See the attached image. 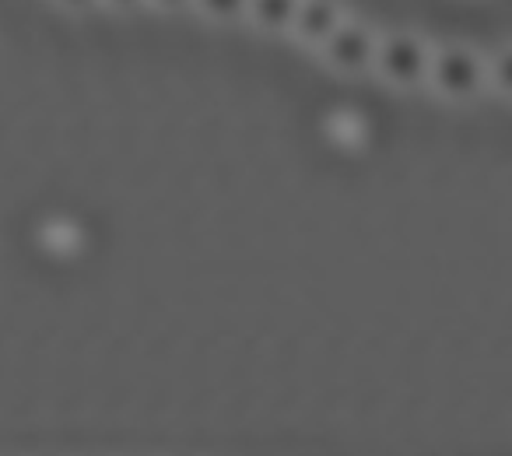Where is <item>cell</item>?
Wrapping results in <instances>:
<instances>
[{
    "label": "cell",
    "mask_w": 512,
    "mask_h": 456,
    "mask_svg": "<svg viewBox=\"0 0 512 456\" xmlns=\"http://www.w3.org/2000/svg\"><path fill=\"white\" fill-rule=\"evenodd\" d=\"M299 4L302 0H249L246 22H249V29L260 32V36H271V39L292 36Z\"/></svg>",
    "instance_id": "5"
},
{
    "label": "cell",
    "mask_w": 512,
    "mask_h": 456,
    "mask_svg": "<svg viewBox=\"0 0 512 456\" xmlns=\"http://www.w3.org/2000/svg\"><path fill=\"white\" fill-rule=\"evenodd\" d=\"M148 8L162 11V15H179V11H190L193 8V0H144Z\"/></svg>",
    "instance_id": "9"
},
{
    "label": "cell",
    "mask_w": 512,
    "mask_h": 456,
    "mask_svg": "<svg viewBox=\"0 0 512 456\" xmlns=\"http://www.w3.org/2000/svg\"><path fill=\"white\" fill-rule=\"evenodd\" d=\"M488 88L512 102V43L488 53Z\"/></svg>",
    "instance_id": "7"
},
{
    "label": "cell",
    "mask_w": 512,
    "mask_h": 456,
    "mask_svg": "<svg viewBox=\"0 0 512 456\" xmlns=\"http://www.w3.org/2000/svg\"><path fill=\"white\" fill-rule=\"evenodd\" d=\"M376 50H379V32L348 15L341 22V29L316 53H320L327 71L341 74V78H362V74H372V67H376Z\"/></svg>",
    "instance_id": "3"
},
{
    "label": "cell",
    "mask_w": 512,
    "mask_h": 456,
    "mask_svg": "<svg viewBox=\"0 0 512 456\" xmlns=\"http://www.w3.org/2000/svg\"><path fill=\"white\" fill-rule=\"evenodd\" d=\"M141 4H144V0H102V8L120 11V15H127V11H137Z\"/></svg>",
    "instance_id": "10"
},
{
    "label": "cell",
    "mask_w": 512,
    "mask_h": 456,
    "mask_svg": "<svg viewBox=\"0 0 512 456\" xmlns=\"http://www.w3.org/2000/svg\"><path fill=\"white\" fill-rule=\"evenodd\" d=\"M344 18H348V11H344L341 0H302L292 25V39L299 46H309V50H320L341 29Z\"/></svg>",
    "instance_id": "4"
},
{
    "label": "cell",
    "mask_w": 512,
    "mask_h": 456,
    "mask_svg": "<svg viewBox=\"0 0 512 456\" xmlns=\"http://www.w3.org/2000/svg\"><path fill=\"white\" fill-rule=\"evenodd\" d=\"M53 4L67 15H88V11L102 8V0H53Z\"/></svg>",
    "instance_id": "8"
},
{
    "label": "cell",
    "mask_w": 512,
    "mask_h": 456,
    "mask_svg": "<svg viewBox=\"0 0 512 456\" xmlns=\"http://www.w3.org/2000/svg\"><path fill=\"white\" fill-rule=\"evenodd\" d=\"M428 88H432L442 102H453V106L477 102L484 92H491L488 88V57L467 43L435 46L432 71H428Z\"/></svg>",
    "instance_id": "1"
},
{
    "label": "cell",
    "mask_w": 512,
    "mask_h": 456,
    "mask_svg": "<svg viewBox=\"0 0 512 456\" xmlns=\"http://www.w3.org/2000/svg\"><path fill=\"white\" fill-rule=\"evenodd\" d=\"M193 11L214 25H235L246 22L249 0H193Z\"/></svg>",
    "instance_id": "6"
},
{
    "label": "cell",
    "mask_w": 512,
    "mask_h": 456,
    "mask_svg": "<svg viewBox=\"0 0 512 456\" xmlns=\"http://www.w3.org/2000/svg\"><path fill=\"white\" fill-rule=\"evenodd\" d=\"M432 53H435V46L411 29L379 32V50H376V67H372V74H376L386 88H393V92H418V88H428Z\"/></svg>",
    "instance_id": "2"
}]
</instances>
